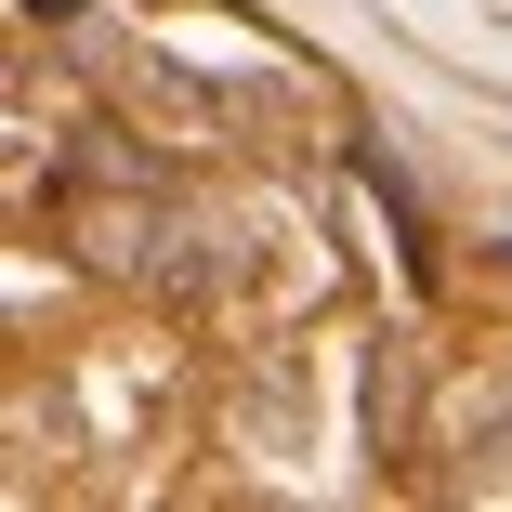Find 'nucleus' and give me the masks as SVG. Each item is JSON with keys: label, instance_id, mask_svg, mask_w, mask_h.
<instances>
[{"label": "nucleus", "instance_id": "obj_1", "mask_svg": "<svg viewBox=\"0 0 512 512\" xmlns=\"http://www.w3.org/2000/svg\"><path fill=\"white\" fill-rule=\"evenodd\" d=\"M27 14H40V27H79V0H27Z\"/></svg>", "mask_w": 512, "mask_h": 512}]
</instances>
